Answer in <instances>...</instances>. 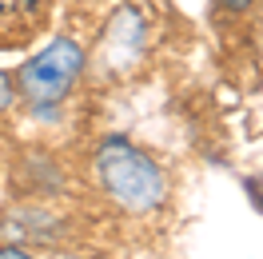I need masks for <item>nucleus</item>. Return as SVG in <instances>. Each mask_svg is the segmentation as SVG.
<instances>
[{"label": "nucleus", "instance_id": "obj_5", "mask_svg": "<svg viewBox=\"0 0 263 259\" xmlns=\"http://www.w3.org/2000/svg\"><path fill=\"white\" fill-rule=\"evenodd\" d=\"M0 259H32V255H28L24 247H16V243H4V247H0Z\"/></svg>", "mask_w": 263, "mask_h": 259}, {"label": "nucleus", "instance_id": "obj_2", "mask_svg": "<svg viewBox=\"0 0 263 259\" xmlns=\"http://www.w3.org/2000/svg\"><path fill=\"white\" fill-rule=\"evenodd\" d=\"M84 68H88V52L80 48V40L56 36V40H48L36 56H28L12 72L16 100L28 104L32 112H52V108H60L76 92Z\"/></svg>", "mask_w": 263, "mask_h": 259}, {"label": "nucleus", "instance_id": "obj_3", "mask_svg": "<svg viewBox=\"0 0 263 259\" xmlns=\"http://www.w3.org/2000/svg\"><path fill=\"white\" fill-rule=\"evenodd\" d=\"M44 24V0H0V52L24 48Z\"/></svg>", "mask_w": 263, "mask_h": 259}, {"label": "nucleus", "instance_id": "obj_6", "mask_svg": "<svg viewBox=\"0 0 263 259\" xmlns=\"http://www.w3.org/2000/svg\"><path fill=\"white\" fill-rule=\"evenodd\" d=\"M219 4H223L228 12H247V8L255 4V0H219Z\"/></svg>", "mask_w": 263, "mask_h": 259}, {"label": "nucleus", "instance_id": "obj_1", "mask_svg": "<svg viewBox=\"0 0 263 259\" xmlns=\"http://www.w3.org/2000/svg\"><path fill=\"white\" fill-rule=\"evenodd\" d=\"M96 179L104 195L112 199L116 208H124L128 215H148L167 199V176L164 168L152 160L144 147H136L132 140H104L96 147Z\"/></svg>", "mask_w": 263, "mask_h": 259}, {"label": "nucleus", "instance_id": "obj_4", "mask_svg": "<svg viewBox=\"0 0 263 259\" xmlns=\"http://www.w3.org/2000/svg\"><path fill=\"white\" fill-rule=\"evenodd\" d=\"M16 104V88H12V72L0 68V112H8Z\"/></svg>", "mask_w": 263, "mask_h": 259}]
</instances>
